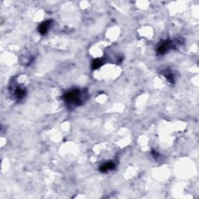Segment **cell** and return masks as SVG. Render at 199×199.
<instances>
[{
	"label": "cell",
	"instance_id": "obj_4",
	"mask_svg": "<svg viewBox=\"0 0 199 199\" xmlns=\"http://www.w3.org/2000/svg\"><path fill=\"white\" fill-rule=\"evenodd\" d=\"M102 64V61L101 60H100V59H97V60H96L94 61V62L93 63V67L94 68H98L100 67Z\"/></svg>",
	"mask_w": 199,
	"mask_h": 199
},
{
	"label": "cell",
	"instance_id": "obj_3",
	"mask_svg": "<svg viewBox=\"0 0 199 199\" xmlns=\"http://www.w3.org/2000/svg\"><path fill=\"white\" fill-rule=\"evenodd\" d=\"M114 167H115V165H114V162H107V163H105V164L100 167V170L105 173V172H108V170H110L112 169H114Z\"/></svg>",
	"mask_w": 199,
	"mask_h": 199
},
{
	"label": "cell",
	"instance_id": "obj_2",
	"mask_svg": "<svg viewBox=\"0 0 199 199\" xmlns=\"http://www.w3.org/2000/svg\"><path fill=\"white\" fill-rule=\"evenodd\" d=\"M51 23V20H47L45 22L42 23L40 26H39V32L41 33V34H45L48 31L50 25Z\"/></svg>",
	"mask_w": 199,
	"mask_h": 199
},
{
	"label": "cell",
	"instance_id": "obj_1",
	"mask_svg": "<svg viewBox=\"0 0 199 199\" xmlns=\"http://www.w3.org/2000/svg\"><path fill=\"white\" fill-rule=\"evenodd\" d=\"M64 99L68 104H72L75 105H80L85 100L83 92L79 89H75L65 94Z\"/></svg>",
	"mask_w": 199,
	"mask_h": 199
}]
</instances>
